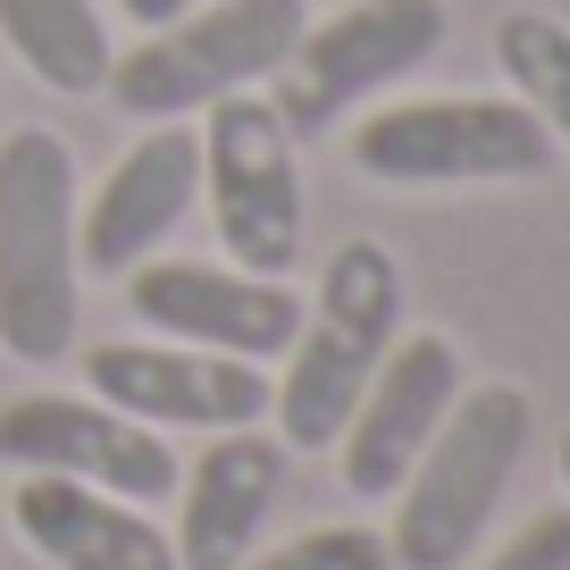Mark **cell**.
Instances as JSON below:
<instances>
[{"label": "cell", "instance_id": "10", "mask_svg": "<svg viewBox=\"0 0 570 570\" xmlns=\"http://www.w3.org/2000/svg\"><path fill=\"white\" fill-rule=\"evenodd\" d=\"M126 311L168 344L235 353V361H285V344L303 327V294L285 277L210 268V261H142V268H126Z\"/></svg>", "mask_w": 570, "mask_h": 570}, {"label": "cell", "instance_id": "5", "mask_svg": "<svg viewBox=\"0 0 570 570\" xmlns=\"http://www.w3.org/2000/svg\"><path fill=\"white\" fill-rule=\"evenodd\" d=\"M303 26H311L303 0H210V9H185V18L151 26L135 51H118L101 92L142 126L202 118L227 92L268 85Z\"/></svg>", "mask_w": 570, "mask_h": 570}, {"label": "cell", "instance_id": "20", "mask_svg": "<svg viewBox=\"0 0 570 570\" xmlns=\"http://www.w3.org/2000/svg\"><path fill=\"white\" fill-rule=\"evenodd\" d=\"M553 470H562V495H570V428H562V445H553Z\"/></svg>", "mask_w": 570, "mask_h": 570}, {"label": "cell", "instance_id": "14", "mask_svg": "<svg viewBox=\"0 0 570 570\" xmlns=\"http://www.w3.org/2000/svg\"><path fill=\"white\" fill-rule=\"evenodd\" d=\"M9 520L51 570H177V546L142 503H118L76 479H18Z\"/></svg>", "mask_w": 570, "mask_h": 570}, {"label": "cell", "instance_id": "12", "mask_svg": "<svg viewBox=\"0 0 570 570\" xmlns=\"http://www.w3.org/2000/svg\"><path fill=\"white\" fill-rule=\"evenodd\" d=\"M194 202H202V135L185 118L142 126L118 151V168L76 202V261L101 277H126L185 227Z\"/></svg>", "mask_w": 570, "mask_h": 570}, {"label": "cell", "instance_id": "9", "mask_svg": "<svg viewBox=\"0 0 570 570\" xmlns=\"http://www.w3.org/2000/svg\"><path fill=\"white\" fill-rule=\"evenodd\" d=\"M462 344L436 336V327H403L394 336V353L377 361V377L361 386L353 420H344V436L327 453H336V479L353 503H386L394 487H403V470L420 462V445L445 428L453 394H462Z\"/></svg>", "mask_w": 570, "mask_h": 570}, {"label": "cell", "instance_id": "7", "mask_svg": "<svg viewBox=\"0 0 570 570\" xmlns=\"http://www.w3.org/2000/svg\"><path fill=\"white\" fill-rule=\"evenodd\" d=\"M202 202H210L218 252H235L227 268H252V277L303 268V160L261 85L202 109Z\"/></svg>", "mask_w": 570, "mask_h": 570}, {"label": "cell", "instance_id": "8", "mask_svg": "<svg viewBox=\"0 0 570 570\" xmlns=\"http://www.w3.org/2000/svg\"><path fill=\"white\" fill-rule=\"evenodd\" d=\"M0 470L18 479H76L118 503H168L177 453L160 428L109 411L101 394H18L0 403Z\"/></svg>", "mask_w": 570, "mask_h": 570}, {"label": "cell", "instance_id": "15", "mask_svg": "<svg viewBox=\"0 0 570 570\" xmlns=\"http://www.w3.org/2000/svg\"><path fill=\"white\" fill-rule=\"evenodd\" d=\"M0 42L51 92H101L109 59H118L92 0H0Z\"/></svg>", "mask_w": 570, "mask_h": 570}, {"label": "cell", "instance_id": "16", "mask_svg": "<svg viewBox=\"0 0 570 570\" xmlns=\"http://www.w3.org/2000/svg\"><path fill=\"white\" fill-rule=\"evenodd\" d=\"M495 68L512 85V101L553 142H570V26L553 9H503L495 18Z\"/></svg>", "mask_w": 570, "mask_h": 570}, {"label": "cell", "instance_id": "1", "mask_svg": "<svg viewBox=\"0 0 570 570\" xmlns=\"http://www.w3.org/2000/svg\"><path fill=\"white\" fill-rule=\"evenodd\" d=\"M403 336V268L386 244L353 235L327 252L320 285L303 303V327L285 344V370L268 377V420H277L285 453H327L353 420L361 386L377 377V361Z\"/></svg>", "mask_w": 570, "mask_h": 570}, {"label": "cell", "instance_id": "19", "mask_svg": "<svg viewBox=\"0 0 570 570\" xmlns=\"http://www.w3.org/2000/svg\"><path fill=\"white\" fill-rule=\"evenodd\" d=\"M185 9H194V0H118V18L142 26V35H151V26H168V18H185Z\"/></svg>", "mask_w": 570, "mask_h": 570}, {"label": "cell", "instance_id": "11", "mask_svg": "<svg viewBox=\"0 0 570 570\" xmlns=\"http://www.w3.org/2000/svg\"><path fill=\"white\" fill-rule=\"evenodd\" d=\"M85 386L101 394L109 411L160 428H194V436H218V428H261L268 420V370L235 353H194V344H92L85 353Z\"/></svg>", "mask_w": 570, "mask_h": 570}, {"label": "cell", "instance_id": "6", "mask_svg": "<svg viewBox=\"0 0 570 570\" xmlns=\"http://www.w3.org/2000/svg\"><path fill=\"white\" fill-rule=\"evenodd\" d=\"M445 35H453L445 0H353L336 18L303 26L261 92H268V109L285 118L294 142H320L327 126L370 109L386 85H403L411 68H428V59L445 51Z\"/></svg>", "mask_w": 570, "mask_h": 570}, {"label": "cell", "instance_id": "13", "mask_svg": "<svg viewBox=\"0 0 570 570\" xmlns=\"http://www.w3.org/2000/svg\"><path fill=\"white\" fill-rule=\"evenodd\" d=\"M285 487V445L268 428H218L177 479V570H235L261 553V529Z\"/></svg>", "mask_w": 570, "mask_h": 570}, {"label": "cell", "instance_id": "4", "mask_svg": "<svg viewBox=\"0 0 570 570\" xmlns=\"http://www.w3.org/2000/svg\"><path fill=\"white\" fill-rule=\"evenodd\" d=\"M344 160L394 194H453V185H537L553 168V135L520 101L445 92V101H386L353 118Z\"/></svg>", "mask_w": 570, "mask_h": 570}, {"label": "cell", "instance_id": "3", "mask_svg": "<svg viewBox=\"0 0 570 570\" xmlns=\"http://www.w3.org/2000/svg\"><path fill=\"white\" fill-rule=\"evenodd\" d=\"M76 160L51 126L0 135V353L51 370L76 353Z\"/></svg>", "mask_w": 570, "mask_h": 570}, {"label": "cell", "instance_id": "2", "mask_svg": "<svg viewBox=\"0 0 570 570\" xmlns=\"http://www.w3.org/2000/svg\"><path fill=\"white\" fill-rule=\"evenodd\" d=\"M537 436V403L520 386H462L445 428L420 445V462L394 487L386 553L394 570H462L479 537L495 529L503 495L520 479V453Z\"/></svg>", "mask_w": 570, "mask_h": 570}, {"label": "cell", "instance_id": "17", "mask_svg": "<svg viewBox=\"0 0 570 570\" xmlns=\"http://www.w3.org/2000/svg\"><path fill=\"white\" fill-rule=\"evenodd\" d=\"M235 570H394V553L386 529H370V520H327V529H303L268 553H244Z\"/></svg>", "mask_w": 570, "mask_h": 570}, {"label": "cell", "instance_id": "18", "mask_svg": "<svg viewBox=\"0 0 570 570\" xmlns=\"http://www.w3.org/2000/svg\"><path fill=\"white\" fill-rule=\"evenodd\" d=\"M479 570H570V503H546V512H529Z\"/></svg>", "mask_w": 570, "mask_h": 570}]
</instances>
